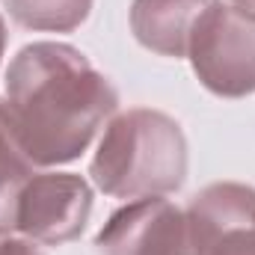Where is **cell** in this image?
I'll return each instance as SVG.
<instances>
[{
	"label": "cell",
	"instance_id": "cell-8",
	"mask_svg": "<svg viewBox=\"0 0 255 255\" xmlns=\"http://www.w3.org/2000/svg\"><path fill=\"white\" fill-rule=\"evenodd\" d=\"M9 18L33 33H71L89 12L92 0H6Z\"/></svg>",
	"mask_w": 255,
	"mask_h": 255
},
{
	"label": "cell",
	"instance_id": "cell-6",
	"mask_svg": "<svg viewBox=\"0 0 255 255\" xmlns=\"http://www.w3.org/2000/svg\"><path fill=\"white\" fill-rule=\"evenodd\" d=\"M95 247L101 255H190L187 217L163 196L133 199L107 217Z\"/></svg>",
	"mask_w": 255,
	"mask_h": 255
},
{
	"label": "cell",
	"instance_id": "cell-9",
	"mask_svg": "<svg viewBox=\"0 0 255 255\" xmlns=\"http://www.w3.org/2000/svg\"><path fill=\"white\" fill-rule=\"evenodd\" d=\"M30 175H33V163L21 151L18 139L9 128V119H6L3 98H0V235L15 232L18 196Z\"/></svg>",
	"mask_w": 255,
	"mask_h": 255
},
{
	"label": "cell",
	"instance_id": "cell-3",
	"mask_svg": "<svg viewBox=\"0 0 255 255\" xmlns=\"http://www.w3.org/2000/svg\"><path fill=\"white\" fill-rule=\"evenodd\" d=\"M187 60L199 83L220 98L255 92V12L214 0L196 21Z\"/></svg>",
	"mask_w": 255,
	"mask_h": 255
},
{
	"label": "cell",
	"instance_id": "cell-1",
	"mask_svg": "<svg viewBox=\"0 0 255 255\" xmlns=\"http://www.w3.org/2000/svg\"><path fill=\"white\" fill-rule=\"evenodd\" d=\"M116 107V86L65 42L24 45L6 68L3 110L33 166L77 160Z\"/></svg>",
	"mask_w": 255,
	"mask_h": 255
},
{
	"label": "cell",
	"instance_id": "cell-10",
	"mask_svg": "<svg viewBox=\"0 0 255 255\" xmlns=\"http://www.w3.org/2000/svg\"><path fill=\"white\" fill-rule=\"evenodd\" d=\"M0 255H42V250L33 241H27V238L0 235Z\"/></svg>",
	"mask_w": 255,
	"mask_h": 255
},
{
	"label": "cell",
	"instance_id": "cell-12",
	"mask_svg": "<svg viewBox=\"0 0 255 255\" xmlns=\"http://www.w3.org/2000/svg\"><path fill=\"white\" fill-rule=\"evenodd\" d=\"M229 3H235V6H244V9L255 12V0H229Z\"/></svg>",
	"mask_w": 255,
	"mask_h": 255
},
{
	"label": "cell",
	"instance_id": "cell-5",
	"mask_svg": "<svg viewBox=\"0 0 255 255\" xmlns=\"http://www.w3.org/2000/svg\"><path fill=\"white\" fill-rule=\"evenodd\" d=\"M190 255H255V187L241 181L208 184L187 211Z\"/></svg>",
	"mask_w": 255,
	"mask_h": 255
},
{
	"label": "cell",
	"instance_id": "cell-7",
	"mask_svg": "<svg viewBox=\"0 0 255 255\" xmlns=\"http://www.w3.org/2000/svg\"><path fill=\"white\" fill-rule=\"evenodd\" d=\"M211 3L214 0H133L130 33L145 51L187 60L190 33Z\"/></svg>",
	"mask_w": 255,
	"mask_h": 255
},
{
	"label": "cell",
	"instance_id": "cell-2",
	"mask_svg": "<svg viewBox=\"0 0 255 255\" xmlns=\"http://www.w3.org/2000/svg\"><path fill=\"white\" fill-rule=\"evenodd\" d=\"M92 184L113 199H145L181 190L187 178V136L151 107L113 116L89 163Z\"/></svg>",
	"mask_w": 255,
	"mask_h": 255
},
{
	"label": "cell",
	"instance_id": "cell-4",
	"mask_svg": "<svg viewBox=\"0 0 255 255\" xmlns=\"http://www.w3.org/2000/svg\"><path fill=\"white\" fill-rule=\"evenodd\" d=\"M92 214V187L74 172H33L21 187L15 232L33 244L63 247L80 238Z\"/></svg>",
	"mask_w": 255,
	"mask_h": 255
},
{
	"label": "cell",
	"instance_id": "cell-11",
	"mask_svg": "<svg viewBox=\"0 0 255 255\" xmlns=\"http://www.w3.org/2000/svg\"><path fill=\"white\" fill-rule=\"evenodd\" d=\"M3 51H6V21L0 15V63H3Z\"/></svg>",
	"mask_w": 255,
	"mask_h": 255
}]
</instances>
